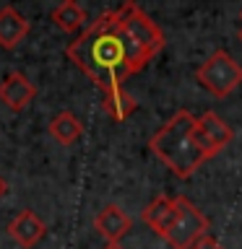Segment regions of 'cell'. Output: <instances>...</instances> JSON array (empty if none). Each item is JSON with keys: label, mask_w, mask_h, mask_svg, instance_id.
<instances>
[{"label": "cell", "mask_w": 242, "mask_h": 249, "mask_svg": "<svg viewBox=\"0 0 242 249\" xmlns=\"http://www.w3.org/2000/svg\"><path fill=\"white\" fill-rule=\"evenodd\" d=\"M81 132H83V124L73 112H60V114H55L52 122H50V135L62 145L76 143V140L81 138Z\"/></svg>", "instance_id": "13"}, {"label": "cell", "mask_w": 242, "mask_h": 249, "mask_svg": "<svg viewBox=\"0 0 242 249\" xmlns=\"http://www.w3.org/2000/svg\"><path fill=\"white\" fill-rule=\"evenodd\" d=\"M52 21H55V26L62 29V31H78L86 23V11L76 3V0H65V3H60L52 11Z\"/></svg>", "instance_id": "14"}, {"label": "cell", "mask_w": 242, "mask_h": 249, "mask_svg": "<svg viewBox=\"0 0 242 249\" xmlns=\"http://www.w3.org/2000/svg\"><path fill=\"white\" fill-rule=\"evenodd\" d=\"M190 249H224V247L219 244V239H216V236H211V233H203V236L195 241Z\"/></svg>", "instance_id": "15"}, {"label": "cell", "mask_w": 242, "mask_h": 249, "mask_svg": "<svg viewBox=\"0 0 242 249\" xmlns=\"http://www.w3.org/2000/svg\"><path fill=\"white\" fill-rule=\"evenodd\" d=\"M99 104H101V112H107L115 122L128 120V117L138 109L136 99H133L130 93L122 89V86L109 89V91H101V101H99Z\"/></svg>", "instance_id": "12"}, {"label": "cell", "mask_w": 242, "mask_h": 249, "mask_svg": "<svg viewBox=\"0 0 242 249\" xmlns=\"http://www.w3.org/2000/svg\"><path fill=\"white\" fill-rule=\"evenodd\" d=\"M175 200H177L175 221L161 239H167L172 249H190L203 233H208V221L187 197H175Z\"/></svg>", "instance_id": "4"}, {"label": "cell", "mask_w": 242, "mask_h": 249, "mask_svg": "<svg viewBox=\"0 0 242 249\" xmlns=\"http://www.w3.org/2000/svg\"><path fill=\"white\" fill-rule=\"evenodd\" d=\"M120 18H122V26L128 29V34L136 39V44L143 47V50L151 54V57L164 47L161 29L156 26V23L148 18V16L141 11V8L133 3V0H128L125 5H120Z\"/></svg>", "instance_id": "5"}, {"label": "cell", "mask_w": 242, "mask_h": 249, "mask_svg": "<svg viewBox=\"0 0 242 249\" xmlns=\"http://www.w3.org/2000/svg\"><path fill=\"white\" fill-rule=\"evenodd\" d=\"M198 83L216 99H224L242 83V65L232 57L229 52L216 50L203 65L195 70Z\"/></svg>", "instance_id": "3"}, {"label": "cell", "mask_w": 242, "mask_h": 249, "mask_svg": "<svg viewBox=\"0 0 242 249\" xmlns=\"http://www.w3.org/2000/svg\"><path fill=\"white\" fill-rule=\"evenodd\" d=\"M104 249H122V247H120V244H107Z\"/></svg>", "instance_id": "17"}, {"label": "cell", "mask_w": 242, "mask_h": 249, "mask_svg": "<svg viewBox=\"0 0 242 249\" xmlns=\"http://www.w3.org/2000/svg\"><path fill=\"white\" fill-rule=\"evenodd\" d=\"M240 42H242V29H240Z\"/></svg>", "instance_id": "18"}, {"label": "cell", "mask_w": 242, "mask_h": 249, "mask_svg": "<svg viewBox=\"0 0 242 249\" xmlns=\"http://www.w3.org/2000/svg\"><path fill=\"white\" fill-rule=\"evenodd\" d=\"M68 57L91 78L94 86L109 91L122 86L125 78L141 73L151 54L136 44V39L122 26L120 8H115L101 13L76 42L68 44Z\"/></svg>", "instance_id": "1"}, {"label": "cell", "mask_w": 242, "mask_h": 249, "mask_svg": "<svg viewBox=\"0 0 242 249\" xmlns=\"http://www.w3.org/2000/svg\"><path fill=\"white\" fill-rule=\"evenodd\" d=\"M8 233H11V239L16 241V244L34 247V244L42 241V236L47 233V226H44L42 218H37L34 210L26 208V210H21L11 223H8Z\"/></svg>", "instance_id": "9"}, {"label": "cell", "mask_w": 242, "mask_h": 249, "mask_svg": "<svg viewBox=\"0 0 242 249\" xmlns=\"http://www.w3.org/2000/svg\"><path fill=\"white\" fill-rule=\"evenodd\" d=\"M240 21H242V11H240Z\"/></svg>", "instance_id": "19"}, {"label": "cell", "mask_w": 242, "mask_h": 249, "mask_svg": "<svg viewBox=\"0 0 242 249\" xmlns=\"http://www.w3.org/2000/svg\"><path fill=\"white\" fill-rule=\"evenodd\" d=\"M5 190H8V184H5V179L0 177V197H3V195H5Z\"/></svg>", "instance_id": "16"}, {"label": "cell", "mask_w": 242, "mask_h": 249, "mask_svg": "<svg viewBox=\"0 0 242 249\" xmlns=\"http://www.w3.org/2000/svg\"><path fill=\"white\" fill-rule=\"evenodd\" d=\"M26 34H29V21L13 5L0 8V47L3 50H16Z\"/></svg>", "instance_id": "11"}, {"label": "cell", "mask_w": 242, "mask_h": 249, "mask_svg": "<svg viewBox=\"0 0 242 249\" xmlns=\"http://www.w3.org/2000/svg\"><path fill=\"white\" fill-rule=\"evenodd\" d=\"M175 213H177V200L175 197H167V195H159V197H154L143 208L141 221H143L148 229H154L159 236H164L167 229L172 226V221H175Z\"/></svg>", "instance_id": "10"}, {"label": "cell", "mask_w": 242, "mask_h": 249, "mask_svg": "<svg viewBox=\"0 0 242 249\" xmlns=\"http://www.w3.org/2000/svg\"><path fill=\"white\" fill-rule=\"evenodd\" d=\"M34 96H37L34 83H31L23 73H19V70L8 73L3 78V83H0V101H3L11 112H23V109L34 101Z\"/></svg>", "instance_id": "7"}, {"label": "cell", "mask_w": 242, "mask_h": 249, "mask_svg": "<svg viewBox=\"0 0 242 249\" xmlns=\"http://www.w3.org/2000/svg\"><path fill=\"white\" fill-rule=\"evenodd\" d=\"M130 226H133L130 215L120 205H107L94 218V229L107 239V244H120V239L130 231Z\"/></svg>", "instance_id": "8"}, {"label": "cell", "mask_w": 242, "mask_h": 249, "mask_svg": "<svg viewBox=\"0 0 242 249\" xmlns=\"http://www.w3.org/2000/svg\"><path fill=\"white\" fill-rule=\"evenodd\" d=\"M195 120L198 117H193L187 109H180L148 140L151 153L161 163H167L169 171L180 179L193 177L208 161V156L195 140Z\"/></svg>", "instance_id": "2"}, {"label": "cell", "mask_w": 242, "mask_h": 249, "mask_svg": "<svg viewBox=\"0 0 242 249\" xmlns=\"http://www.w3.org/2000/svg\"><path fill=\"white\" fill-rule=\"evenodd\" d=\"M232 138H234L232 127L216 112H206L195 120V140H198V145L208 159H214L219 151H224L232 143Z\"/></svg>", "instance_id": "6"}]
</instances>
